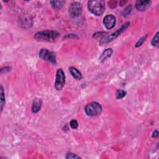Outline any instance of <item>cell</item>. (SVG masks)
<instances>
[{"label": "cell", "mask_w": 159, "mask_h": 159, "mask_svg": "<svg viewBox=\"0 0 159 159\" xmlns=\"http://www.w3.org/2000/svg\"><path fill=\"white\" fill-rule=\"evenodd\" d=\"M60 34L54 30H45L37 33L34 35V38L37 41L41 42H55L59 37Z\"/></svg>", "instance_id": "6da1fadb"}, {"label": "cell", "mask_w": 159, "mask_h": 159, "mask_svg": "<svg viewBox=\"0 0 159 159\" xmlns=\"http://www.w3.org/2000/svg\"><path fill=\"white\" fill-rule=\"evenodd\" d=\"M89 11L96 16H101L105 11V2L103 0H93L88 2Z\"/></svg>", "instance_id": "7a4b0ae2"}, {"label": "cell", "mask_w": 159, "mask_h": 159, "mask_svg": "<svg viewBox=\"0 0 159 159\" xmlns=\"http://www.w3.org/2000/svg\"><path fill=\"white\" fill-rule=\"evenodd\" d=\"M102 107L97 102L93 101L86 105L85 107V111L86 114L90 117H95L101 114L102 113Z\"/></svg>", "instance_id": "3957f363"}, {"label": "cell", "mask_w": 159, "mask_h": 159, "mask_svg": "<svg viewBox=\"0 0 159 159\" xmlns=\"http://www.w3.org/2000/svg\"><path fill=\"white\" fill-rule=\"evenodd\" d=\"M130 25V22H127L126 23H125L124 24H123L121 28L119 29H118L116 32L111 34L109 36H104L99 41V44L100 45H104V44H107L111 41H113V40H114L115 39H116L118 36H119Z\"/></svg>", "instance_id": "277c9868"}, {"label": "cell", "mask_w": 159, "mask_h": 159, "mask_svg": "<svg viewBox=\"0 0 159 159\" xmlns=\"http://www.w3.org/2000/svg\"><path fill=\"white\" fill-rule=\"evenodd\" d=\"M39 57L43 60L48 62L53 65L57 64L56 56L54 52H51L47 48H42L39 54Z\"/></svg>", "instance_id": "5b68a950"}, {"label": "cell", "mask_w": 159, "mask_h": 159, "mask_svg": "<svg viewBox=\"0 0 159 159\" xmlns=\"http://www.w3.org/2000/svg\"><path fill=\"white\" fill-rule=\"evenodd\" d=\"M65 84V75L64 70L62 68H59L57 70L55 88L57 90L60 91L62 90Z\"/></svg>", "instance_id": "8992f818"}, {"label": "cell", "mask_w": 159, "mask_h": 159, "mask_svg": "<svg viewBox=\"0 0 159 159\" xmlns=\"http://www.w3.org/2000/svg\"><path fill=\"white\" fill-rule=\"evenodd\" d=\"M82 4L78 2H75L71 3L68 8V13L72 17H78L82 14Z\"/></svg>", "instance_id": "52a82bcc"}, {"label": "cell", "mask_w": 159, "mask_h": 159, "mask_svg": "<svg viewBox=\"0 0 159 159\" xmlns=\"http://www.w3.org/2000/svg\"><path fill=\"white\" fill-rule=\"evenodd\" d=\"M103 24L107 29H111L116 24V18L113 14L106 16L103 19Z\"/></svg>", "instance_id": "ba28073f"}, {"label": "cell", "mask_w": 159, "mask_h": 159, "mask_svg": "<svg viewBox=\"0 0 159 159\" xmlns=\"http://www.w3.org/2000/svg\"><path fill=\"white\" fill-rule=\"evenodd\" d=\"M19 22L20 25L23 28H31L33 24V19L29 16H24L21 17L19 20Z\"/></svg>", "instance_id": "9c48e42d"}, {"label": "cell", "mask_w": 159, "mask_h": 159, "mask_svg": "<svg viewBox=\"0 0 159 159\" xmlns=\"http://www.w3.org/2000/svg\"><path fill=\"white\" fill-rule=\"evenodd\" d=\"M151 4V1H137L136 8L139 11H145L150 6Z\"/></svg>", "instance_id": "30bf717a"}, {"label": "cell", "mask_w": 159, "mask_h": 159, "mask_svg": "<svg viewBox=\"0 0 159 159\" xmlns=\"http://www.w3.org/2000/svg\"><path fill=\"white\" fill-rule=\"evenodd\" d=\"M42 105V101L41 99L36 98L34 99L32 105V111L33 113H37L41 109Z\"/></svg>", "instance_id": "8fae6325"}, {"label": "cell", "mask_w": 159, "mask_h": 159, "mask_svg": "<svg viewBox=\"0 0 159 159\" xmlns=\"http://www.w3.org/2000/svg\"><path fill=\"white\" fill-rule=\"evenodd\" d=\"M113 54V50L111 48H107L104 51H103V52L99 57V62H104L107 59L111 57Z\"/></svg>", "instance_id": "7c38bea8"}, {"label": "cell", "mask_w": 159, "mask_h": 159, "mask_svg": "<svg viewBox=\"0 0 159 159\" xmlns=\"http://www.w3.org/2000/svg\"><path fill=\"white\" fill-rule=\"evenodd\" d=\"M69 71L72 76L76 80H80L82 78V73L74 67H69Z\"/></svg>", "instance_id": "4fadbf2b"}, {"label": "cell", "mask_w": 159, "mask_h": 159, "mask_svg": "<svg viewBox=\"0 0 159 159\" xmlns=\"http://www.w3.org/2000/svg\"><path fill=\"white\" fill-rule=\"evenodd\" d=\"M65 4V1H51L50 5L52 8L56 10L59 11L60 10Z\"/></svg>", "instance_id": "5bb4252c"}, {"label": "cell", "mask_w": 159, "mask_h": 159, "mask_svg": "<svg viewBox=\"0 0 159 159\" xmlns=\"http://www.w3.org/2000/svg\"><path fill=\"white\" fill-rule=\"evenodd\" d=\"M0 96H1V113H2L3 110V107L5 104L6 99H5V91L2 85H1V93H0Z\"/></svg>", "instance_id": "9a60e30c"}, {"label": "cell", "mask_w": 159, "mask_h": 159, "mask_svg": "<svg viewBox=\"0 0 159 159\" xmlns=\"http://www.w3.org/2000/svg\"><path fill=\"white\" fill-rule=\"evenodd\" d=\"M158 31L157 32V33L155 34V36H153V37L152 38V41H151V44L152 46L153 47H158L159 46V42H158Z\"/></svg>", "instance_id": "2e32d148"}, {"label": "cell", "mask_w": 159, "mask_h": 159, "mask_svg": "<svg viewBox=\"0 0 159 159\" xmlns=\"http://www.w3.org/2000/svg\"><path fill=\"white\" fill-rule=\"evenodd\" d=\"M127 92L123 90H118L116 92V97L118 99H121L126 96Z\"/></svg>", "instance_id": "e0dca14e"}, {"label": "cell", "mask_w": 159, "mask_h": 159, "mask_svg": "<svg viewBox=\"0 0 159 159\" xmlns=\"http://www.w3.org/2000/svg\"><path fill=\"white\" fill-rule=\"evenodd\" d=\"M148 35H149V34H146V35H145L144 36L142 37L141 39H139V41L137 42V43L136 44V45H135L136 48H138V47H141V46L143 44V43L145 41L146 39L147 38Z\"/></svg>", "instance_id": "ac0fdd59"}, {"label": "cell", "mask_w": 159, "mask_h": 159, "mask_svg": "<svg viewBox=\"0 0 159 159\" xmlns=\"http://www.w3.org/2000/svg\"><path fill=\"white\" fill-rule=\"evenodd\" d=\"M131 11H132V6L130 5L129 6H127V7L122 11V12L121 13V14H122V15L123 16L126 17V16H128V15L130 13Z\"/></svg>", "instance_id": "d6986e66"}, {"label": "cell", "mask_w": 159, "mask_h": 159, "mask_svg": "<svg viewBox=\"0 0 159 159\" xmlns=\"http://www.w3.org/2000/svg\"><path fill=\"white\" fill-rule=\"evenodd\" d=\"M65 158H67V159H76V158H80L81 157H80V156H78V155H77L76 154L73 153L68 152L66 154Z\"/></svg>", "instance_id": "ffe728a7"}, {"label": "cell", "mask_w": 159, "mask_h": 159, "mask_svg": "<svg viewBox=\"0 0 159 159\" xmlns=\"http://www.w3.org/2000/svg\"><path fill=\"white\" fill-rule=\"evenodd\" d=\"M70 126L72 129H76L78 127V123L76 120L72 119L70 122Z\"/></svg>", "instance_id": "44dd1931"}, {"label": "cell", "mask_w": 159, "mask_h": 159, "mask_svg": "<svg viewBox=\"0 0 159 159\" xmlns=\"http://www.w3.org/2000/svg\"><path fill=\"white\" fill-rule=\"evenodd\" d=\"M11 68L10 67H3V68H2L1 69V74L9 72L11 71Z\"/></svg>", "instance_id": "7402d4cb"}, {"label": "cell", "mask_w": 159, "mask_h": 159, "mask_svg": "<svg viewBox=\"0 0 159 159\" xmlns=\"http://www.w3.org/2000/svg\"><path fill=\"white\" fill-rule=\"evenodd\" d=\"M64 38H65V39H78V36L76 35V34H67V35H66V36L64 37Z\"/></svg>", "instance_id": "603a6c76"}, {"label": "cell", "mask_w": 159, "mask_h": 159, "mask_svg": "<svg viewBox=\"0 0 159 159\" xmlns=\"http://www.w3.org/2000/svg\"><path fill=\"white\" fill-rule=\"evenodd\" d=\"M158 134H159V133H158V130H154L153 131V134H152V138H157L158 137Z\"/></svg>", "instance_id": "cb8c5ba5"}, {"label": "cell", "mask_w": 159, "mask_h": 159, "mask_svg": "<svg viewBox=\"0 0 159 159\" xmlns=\"http://www.w3.org/2000/svg\"><path fill=\"white\" fill-rule=\"evenodd\" d=\"M96 34H98V35L93 34V38H96V37H99V36H104L105 34H107V33H102V32H101V33H96Z\"/></svg>", "instance_id": "d4e9b609"}]
</instances>
